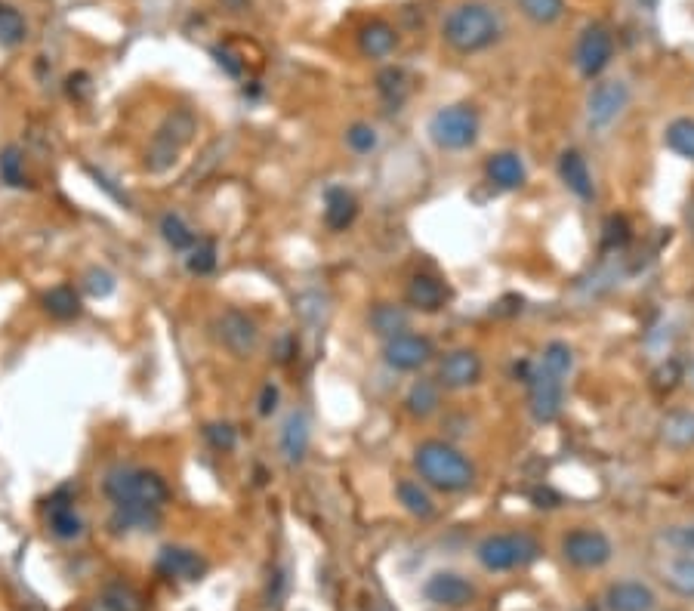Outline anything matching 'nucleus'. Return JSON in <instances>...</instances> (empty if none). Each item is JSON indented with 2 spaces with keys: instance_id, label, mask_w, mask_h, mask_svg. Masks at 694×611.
Instances as JSON below:
<instances>
[{
  "instance_id": "f257e3e1",
  "label": "nucleus",
  "mask_w": 694,
  "mask_h": 611,
  "mask_svg": "<svg viewBox=\"0 0 694 611\" xmlns=\"http://www.w3.org/2000/svg\"><path fill=\"white\" fill-rule=\"evenodd\" d=\"M414 466L426 485L448 491V494L466 491L476 482V466H472L457 448L438 442V439H429L414 451Z\"/></svg>"
},
{
  "instance_id": "f03ea898",
  "label": "nucleus",
  "mask_w": 694,
  "mask_h": 611,
  "mask_svg": "<svg viewBox=\"0 0 694 611\" xmlns=\"http://www.w3.org/2000/svg\"><path fill=\"white\" fill-rule=\"evenodd\" d=\"M442 38L457 53H482L500 41V16L488 4H460L445 16Z\"/></svg>"
},
{
  "instance_id": "7ed1b4c3",
  "label": "nucleus",
  "mask_w": 694,
  "mask_h": 611,
  "mask_svg": "<svg viewBox=\"0 0 694 611\" xmlns=\"http://www.w3.org/2000/svg\"><path fill=\"white\" fill-rule=\"evenodd\" d=\"M105 497L115 507H145V510H161L170 500V488L161 473L142 470V466H115L102 482Z\"/></svg>"
},
{
  "instance_id": "20e7f679",
  "label": "nucleus",
  "mask_w": 694,
  "mask_h": 611,
  "mask_svg": "<svg viewBox=\"0 0 694 611\" xmlns=\"http://www.w3.org/2000/svg\"><path fill=\"white\" fill-rule=\"evenodd\" d=\"M195 133H198V118H195V112H189V109H173V112L161 121V127L155 130V136H152V142H149V149H145V161H142L145 170H149V173H167V170L179 161L182 149L189 146Z\"/></svg>"
},
{
  "instance_id": "39448f33",
  "label": "nucleus",
  "mask_w": 694,
  "mask_h": 611,
  "mask_svg": "<svg viewBox=\"0 0 694 611\" xmlns=\"http://www.w3.org/2000/svg\"><path fill=\"white\" fill-rule=\"evenodd\" d=\"M429 139L445 152H463L479 139V112L466 102H454L429 118Z\"/></svg>"
},
{
  "instance_id": "423d86ee",
  "label": "nucleus",
  "mask_w": 694,
  "mask_h": 611,
  "mask_svg": "<svg viewBox=\"0 0 694 611\" xmlns=\"http://www.w3.org/2000/svg\"><path fill=\"white\" fill-rule=\"evenodd\" d=\"M540 556V544L531 534H488L485 541L476 547V559L488 571H509V568H522L531 565Z\"/></svg>"
},
{
  "instance_id": "0eeeda50",
  "label": "nucleus",
  "mask_w": 694,
  "mask_h": 611,
  "mask_svg": "<svg viewBox=\"0 0 694 611\" xmlns=\"http://www.w3.org/2000/svg\"><path fill=\"white\" fill-rule=\"evenodd\" d=\"M528 408L531 417L537 423H556L565 405V377L546 371V368H534L528 374Z\"/></svg>"
},
{
  "instance_id": "6e6552de",
  "label": "nucleus",
  "mask_w": 694,
  "mask_h": 611,
  "mask_svg": "<svg viewBox=\"0 0 694 611\" xmlns=\"http://www.w3.org/2000/svg\"><path fill=\"white\" fill-rule=\"evenodd\" d=\"M216 334L219 343H223L235 358H250L260 346V328L247 312L241 309H226L223 315L216 318Z\"/></svg>"
},
{
  "instance_id": "1a4fd4ad",
  "label": "nucleus",
  "mask_w": 694,
  "mask_h": 611,
  "mask_svg": "<svg viewBox=\"0 0 694 611\" xmlns=\"http://www.w3.org/2000/svg\"><path fill=\"white\" fill-rule=\"evenodd\" d=\"M614 56V38H611V31L605 25H590V28H583L580 34V41H577V53H574V62L580 68V75L583 78H599L602 71L608 68Z\"/></svg>"
},
{
  "instance_id": "9d476101",
  "label": "nucleus",
  "mask_w": 694,
  "mask_h": 611,
  "mask_svg": "<svg viewBox=\"0 0 694 611\" xmlns=\"http://www.w3.org/2000/svg\"><path fill=\"white\" fill-rule=\"evenodd\" d=\"M562 556L574 568H602L611 559V541L596 528H577V531L565 534Z\"/></svg>"
},
{
  "instance_id": "9b49d317",
  "label": "nucleus",
  "mask_w": 694,
  "mask_h": 611,
  "mask_svg": "<svg viewBox=\"0 0 694 611\" xmlns=\"http://www.w3.org/2000/svg\"><path fill=\"white\" fill-rule=\"evenodd\" d=\"M630 102V87L624 81H602L593 87L590 99H587V118H590V127L602 130L608 124L617 121V115L627 109Z\"/></svg>"
},
{
  "instance_id": "f8f14e48",
  "label": "nucleus",
  "mask_w": 694,
  "mask_h": 611,
  "mask_svg": "<svg viewBox=\"0 0 694 611\" xmlns=\"http://www.w3.org/2000/svg\"><path fill=\"white\" fill-rule=\"evenodd\" d=\"M383 358L386 365L395 368V371H417L423 368L429 358H432V343L420 334H395L386 340L383 346Z\"/></svg>"
},
{
  "instance_id": "ddd939ff",
  "label": "nucleus",
  "mask_w": 694,
  "mask_h": 611,
  "mask_svg": "<svg viewBox=\"0 0 694 611\" xmlns=\"http://www.w3.org/2000/svg\"><path fill=\"white\" fill-rule=\"evenodd\" d=\"M438 386L445 389H469L482 380V358L472 349H454L438 365Z\"/></svg>"
},
{
  "instance_id": "4468645a",
  "label": "nucleus",
  "mask_w": 694,
  "mask_h": 611,
  "mask_svg": "<svg viewBox=\"0 0 694 611\" xmlns=\"http://www.w3.org/2000/svg\"><path fill=\"white\" fill-rule=\"evenodd\" d=\"M47 525L59 537V541H75L84 534V522L75 510V491L59 488L47 500Z\"/></svg>"
},
{
  "instance_id": "2eb2a0df",
  "label": "nucleus",
  "mask_w": 694,
  "mask_h": 611,
  "mask_svg": "<svg viewBox=\"0 0 694 611\" xmlns=\"http://www.w3.org/2000/svg\"><path fill=\"white\" fill-rule=\"evenodd\" d=\"M426 599L442 605V608H463L469 605L472 599H476V587H472L466 578H460V574L454 571H435L432 578L426 581L423 587Z\"/></svg>"
},
{
  "instance_id": "dca6fc26",
  "label": "nucleus",
  "mask_w": 694,
  "mask_h": 611,
  "mask_svg": "<svg viewBox=\"0 0 694 611\" xmlns=\"http://www.w3.org/2000/svg\"><path fill=\"white\" fill-rule=\"evenodd\" d=\"M207 571V562L189 550V547H164L158 553V574H164V578L170 581H201Z\"/></svg>"
},
{
  "instance_id": "f3484780",
  "label": "nucleus",
  "mask_w": 694,
  "mask_h": 611,
  "mask_svg": "<svg viewBox=\"0 0 694 611\" xmlns=\"http://www.w3.org/2000/svg\"><path fill=\"white\" fill-rule=\"evenodd\" d=\"M309 420H306V414L303 411H294V414H287V420L281 423V439H278V445H281V454H284V460L290 463V466H297V463H303L306 460V454H309Z\"/></svg>"
},
{
  "instance_id": "a211bd4d",
  "label": "nucleus",
  "mask_w": 694,
  "mask_h": 611,
  "mask_svg": "<svg viewBox=\"0 0 694 611\" xmlns=\"http://www.w3.org/2000/svg\"><path fill=\"white\" fill-rule=\"evenodd\" d=\"M485 173L491 179V186L503 189V192H513V189H522L525 179H528V170H525V161L516 155V152H497L488 158L485 164Z\"/></svg>"
},
{
  "instance_id": "6ab92c4d",
  "label": "nucleus",
  "mask_w": 694,
  "mask_h": 611,
  "mask_svg": "<svg viewBox=\"0 0 694 611\" xmlns=\"http://www.w3.org/2000/svg\"><path fill=\"white\" fill-rule=\"evenodd\" d=\"M605 602L611 611H651L657 599L654 590L642 581H620L608 587Z\"/></svg>"
},
{
  "instance_id": "aec40b11",
  "label": "nucleus",
  "mask_w": 694,
  "mask_h": 611,
  "mask_svg": "<svg viewBox=\"0 0 694 611\" xmlns=\"http://www.w3.org/2000/svg\"><path fill=\"white\" fill-rule=\"evenodd\" d=\"M559 176H562V183H565L580 201H590V198L596 195L593 173H590V167H587V158H583L577 149L562 152V158H559Z\"/></svg>"
},
{
  "instance_id": "412c9836",
  "label": "nucleus",
  "mask_w": 694,
  "mask_h": 611,
  "mask_svg": "<svg viewBox=\"0 0 694 611\" xmlns=\"http://www.w3.org/2000/svg\"><path fill=\"white\" fill-rule=\"evenodd\" d=\"M358 217V201L352 192L331 186L324 192V223L331 232H346Z\"/></svg>"
},
{
  "instance_id": "4be33fe9",
  "label": "nucleus",
  "mask_w": 694,
  "mask_h": 611,
  "mask_svg": "<svg viewBox=\"0 0 694 611\" xmlns=\"http://www.w3.org/2000/svg\"><path fill=\"white\" fill-rule=\"evenodd\" d=\"M408 303L420 312H438L445 303H448V287L438 281L435 275H414L411 284H408V291H405Z\"/></svg>"
},
{
  "instance_id": "5701e85b",
  "label": "nucleus",
  "mask_w": 694,
  "mask_h": 611,
  "mask_svg": "<svg viewBox=\"0 0 694 611\" xmlns=\"http://www.w3.org/2000/svg\"><path fill=\"white\" fill-rule=\"evenodd\" d=\"M395 44H398V34H395V28H392L389 22H383V19H374V22H368V25H364V28L358 31V50H361L364 56H371V59L389 56V53L395 50Z\"/></svg>"
},
{
  "instance_id": "b1692460",
  "label": "nucleus",
  "mask_w": 694,
  "mask_h": 611,
  "mask_svg": "<svg viewBox=\"0 0 694 611\" xmlns=\"http://www.w3.org/2000/svg\"><path fill=\"white\" fill-rule=\"evenodd\" d=\"M41 303H44L47 315L56 318V321H75V318L84 312L81 297H78V291H75L71 284H56V287H50Z\"/></svg>"
},
{
  "instance_id": "393cba45",
  "label": "nucleus",
  "mask_w": 694,
  "mask_h": 611,
  "mask_svg": "<svg viewBox=\"0 0 694 611\" xmlns=\"http://www.w3.org/2000/svg\"><path fill=\"white\" fill-rule=\"evenodd\" d=\"M405 405L414 417L426 420L438 411V405H442V386H438V380H414V386L408 389L405 395Z\"/></svg>"
},
{
  "instance_id": "a878e982",
  "label": "nucleus",
  "mask_w": 694,
  "mask_h": 611,
  "mask_svg": "<svg viewBox=\"0 0 694 611\" xmlns=\"http://www.w3.org/2000/svg\"><path fill=\"white\" fill-rule=\"evenodd\" d=\"M161 522V510H145V507H115L112 516V531L127 534V531H155Z\"/></svg>"
},
{
  "instance_id": "bb28decb",
  "label": "nucleus",
  "mask_w": 694,
  "mask_h": 611,
  "mask_svg": "<svg viewBox=\"0 0 694 611\" xmlns=\"http://www.w3.org/2000/svg\"><path fill=\"white\" fill-rule=\"evenodd\" d=\"M661 439L673 451H688L694 448V411L670 414L661 426Z\"/></svg>"
},
{
  "instance_id": "cd10ccee",
  "label": "nucleus",
  "mask_w": 694,
  "mask_h": 611,
  "mask_svg": "<svg viewBox=\"0 0 694 611\" xmlns=\"http://www.w3.org/2000/svg\"><path fill=\"white\" fill-rule=\"evenodd\" d=\"M371 328L383 340H389L395 334H405L408 331V312L401 306H392V303H377L371 309Z\"/></svg>"
},
{
  "instance_id": "c85d7f7f",
  "label": "nucleus",
  "mask_w": 694,
  "mask_h": 611,
  "mask_svg": "<svg viewBox=\"0 0 694 611\" xmlns=\"http://www.w3.org/2000/svg\"><path fill=\"white\" fill-rule=\"evenodd\" d=\"M102 608L105 611H145V599L136 587L124 584V581H115L108 584L99 596Z\"/></svg>"
},
{
  "instance_id": "c756f323",
  "label": "nucleus",
  "mask_w": 694,
  "mask_h": 611,
  "mask_svg": "<svg viewBox=\"0 0 694 611\" xmlns=\"http://www.w3.org/2000/svg\"><path fill=\"white\" fill-rule=\"evenodd\" d=\"M0 183L10 189H28V173H25V155L19 146L0 149Z\"/></svg>"
},
{
  "instance_id": "7c9ffc66",
  "label": "nucleus",
  "mask_w": 694,
  "mask_h": 611,
  "mask_svg": "<svg viewBox=\"0 0 694 611\" xmlns=\"http://www.w3.org/2000/svg\"><path fill=\"white\" fill-rule=\"evenodd\" d=\"M395 494H398V503L405 507L408 513L420 516V519H429L432 516V497L420 488V482H408V479H401L395 485Z\"/></svg>"
},
{
  "instance_id": "2f4dec72",
  "label": "nucleus",
  "mask_w": 694,
  "mask_h": 611,
  "mask_svg": "<svg viewBox=\"0 0 694 611\" xmlns=\"http://www.w3.org/2000/svg\"><path fill=\"white\" fill-rule=\"evenodd\" d=\"M667 149L685 161L694 164V121L691 118H676L670 127H667Z\"/></svg>"
},
{
  "instance_id": "473e14b6",
  "label": "nucleus",
  "mask_w": 694,
  "mask_h": 611,
  "mask_svg": "<svg viewBox=\"0 0 694 611\" xmlns=\"http://www.w3.org/2000/svg\"><path fill=\"white\" fill-rule=\"evenodd\" d=\"M25 38H28L25 16L10 4H0V47H19Z\"/></svg>"
},
{
  "instance_id": "72a5a7b5",
  "label": "nucleus",
  "mask_w": 694,
  "mask_h": 611,
  "mask_svg": "<svg viewBox=\"0 0 694 611\" xmlns=\"http://www.w3.org/2000/svg\"><path fill=\"white\" fill-rule=\"evenodd\" d=\"M161 238L173 250H192L195 241H198L195 232L186 226V220H182L179 213H164V217H161Z\"/></svg>"
},
{
  "instance_id": "f704fd0d",
  "label": "nucleus",
  "mask_w": 694,
  "mask_h": 611,
  "mask_svg": "<svg viewBox=\"0 0 694 611\" xmlns=\"http://www.w3.org/2000/svg\"><path fill=\"white\" fill-rule=\"evenodd\" d=\"M540 368H546V371H553V374H559V377L568 380V374L574 371V349L568 343H562V340H553L550 346L543 349V355H540Z\"/></svg>"
},
{
  "instance_id": "c9c22d12",
  "label": "nucleus",
  "mask_w": 694,
  "mask_h": 611,
  "mask_svg": "<svg viewBox=\"0 0 694 611\" xmlns=\"http://www.w3.org/2000/svg\"><path fill=\"white\" fill-rule=\"evenodd\" d=\"M377 90L389 105H401L408 96V75L401 68H383L377 75Z\"/></svg>"
},
{
  "instance_id": "e433bc0d",
  "label": "nucleus",
  "mask_w": 694,
  "mask_h": 611,
  "mask_svg": "<svg viewBox=\"0 0 694 611\" xmlns=\"http://www.w3.org/2000/svg\"><path fill=\"white\" fill-rule=\"evenodd\" d=\"M519 10L534 25H553L565 13V0H519Z\"/></svg>"
},
{
  "instance_id": "4c0bfd02",
  "label": "nucleus",
  "mask_w": 694,
  "mask_h": 611,
  "mask_svg": "<svg viewBox=\"0 0 694 611\" xmlns=\"http://www.w3.org/2000/svg\"><path fill=\"white\" fill-rule=\"evenodd\" d=\"M676 593L682 596H694V559L691 556H682L676 562L667 565V578H664Z\"/></svg>"
},
{
  "instance_id": "58836bf2",
  "label": "nucleus",
  "mask_w": 694,
  "mask_h": 611,
  "mask_svg": "<svg viewBox=\"0 0 694 611\" xmlns=\"http://www.w3.org/2000/svg\"><path fill=\"white\" fill-rule=\"evenodd\" d=\"M186 266H189L192 275H210L216 269V244L210 238L195 241V247L189 250V257H186Z\"/></svg>"
},
{
  "instance_id": "ea45409f",
  "label": "nucleus",
  "mask_w": 694,
  "mask_h": 611,
  "mask_svg": "<svg viewBox=\"0 0 694 611\" xmlns=\"http://www.w3.org/2000/svg\"><path fill=\"white\" fill-rule=\"evenodd\" d=\"M204 439L213 451H235L238 445V429L232 423H223V420H216V423H207L204 426Z\"/></svg>"
},
{
  "instance_id": "a19ab883",
  "label": "nucleus",
  "mask_w": 694,
  "mask_h": 611,
  "mask_svg": "<svg viewBox=\"0 0 694 611\" xmlns=\"http://www.w3.org/2000/svg\"><path fill=\"white\" fill-rule=\"evenodd\" d=\"M346 142H349V149L358 152V155H371L377 149V130L371 124H352L346 130Z\"/></svg>"
},
{
  "instance_id": "79ce46f5",
  "label": "nucleus",
  "mask_w": 694,
  "mask_h": 611,
  "mask_svg": "<svg viewBox=\"0 0 694 611\" xmlns=\"http://www.w3.org/2000/svg\"><path fill=\"white\" fill-rule=\"evenodd\" d=\"M84 291H87L90 297H96V300L108 297V294L115 291V275L105 272V269H90V272L84 275Z\"/></svg>"
},
{
  "instance_id": "37998d69",
  "label": "nucleus",
  "mask_w": 694,
  "mask_h": 611,
  "mask_svg": "<svg viewBox=\"0 0 694 611\" xmlns=\"http://www.w3.org/2000/svg\"><path fill=\"white\" fill-rule=\"evenodd\" d=\"M630 232H633V229H630L627 217H608V223H605V247H608V250L624 247V244L633 238Z\"/></svg>"
},
{
  "instance_id": "c03bdc74",
  "label": "nucleus",
  "mask_w": 694,
  "mask_h": 611,
  "mask_svg": "<svg viewBox=\"0 0 694 611\" xmlns=\"http://www.w3.org/2000/svg\"><path fill=\"white\" fill-rule=\"evenodd\" d=\"M65 93L75 102H84L93 93V78L87 75V71H75V75L65 78Z\"/></svg>"
},
{
  "instance_id": "a18cd8bd",
  "label": "nucleus",
  "mask_w": 694,
  "mask_h": 611,
  "mask_svg": "<svg viewBox=\"0 0 694 611\" xmlns=\"http://www.w3.org/2000/svg\"><path fill=\"white\" fill-rule=\"evenodd\" d=\"M679 377H682V365L676 362V358H670V362H664L661 368L654 371V386L657 389H673L676 383H679Z\"/></svg>"
},
{
  "instance_id": "49530a36",
  "label": "nucleus",
  "mask_w": 694,
  "mask_h": 611,
  "mask_svg": "<svg viewBox=\"0 0 694 611\" xmlns=\"http://www.w3.org/2000/svg\"><path fill=\"white\" fill-rule=\"evenodd\" d=\"M213 56H216V65L223 68L229 78H241V75H244V62H241V56H235L229 47H216V50H213Z\"/></svg>"
},
{
  "instance_id": "de8ad7c7",
  "label": "nucleus",
  "mask_w": 694,
  "mask_h": 611,
  "mask_svg": "<svg viewBox=\"0 0 694 611\" xmlns=\"http://www.w3.org/2000/svg\"><path fill=\"white\" fill-rule=\"evenodd\" d=\"M278 399H281L278 386H275V383H266V386H263V392H260V402H257L260 417H272V414L278 411Z\"/></svg>"
},
{
  "instance_id": "09e8293b",
  "label": "nucleus",
  "mask_w": 694,
  "mask_h": 611,
  "mask_svg": "<svg viewBox=\"0 0 694 611\" xmlns=\"http://www.w3.org/2000/svg\"><path fill=\"white\" fill-rule=\"evenodd\" d=\"M667 541L673 547H679L682 553H694V525H682V528H673L667 534Z\"/></svg>"
},
{
  "instance_id": "8fccbe9b",
  "label": "nucleus",
  "mask_w": 694,
  "mask_h": 611,
  "mask_svg": "<svg viewBox=\"0 0 694 611\" xmlns=\"http://www.w3.org/2000/svg\"><path fill=\"white\" fill-rule=\"evenodd\" d=\"M294 355H297V340L290 337V334H284V337L278 340V346H275V362H278V365H287Z\"/></svg>"
},
{
  "instance_id": "3c124183",
  "label": "nucleus",
  "mask_w": 694,
  "mask_h": 611,
  "mask_svg": "<svg viewBox=\"0 0 694 611\" xmlns=\"http://www.w3.org/2000/svg\"><path fill=\"white\" fill-rule=\"evenodd\" d=\"M90 176H93V179H96V186H99V189H105V192H108V195H112V198H115V201H121V204H124V207H130V201H127V195H124V192H121V189H115V186H112V183H108V179H105V176H102V173H96V170H90Z\"/></svg>"
},
{
  "instance_id": "603ef678",
  "label": "nucleus",
  "mask_w": 694,
  "mask_h": 611,
  "mask_svg": "<svg viewBox=\"0 0 694 611\" xmlns=\"http://www.w3.org/2000/svg\"><path fill=\"white\" fill-rule=\"evenodd\" d=\"M534 503L537 507H559V494H553L550 488H540L534 491Z\"/></svg>"
},
{
  "instance_id": "864d4df0",
  "label": "nucleus",
  "mask_w": 694,
  "mask_h": 611,
  "mask_svg": "<svg viewBox=\"0 0 694 611\" xmlns=\"http://www.w3.org/2000/svg\"><path fill=\"white\" fill-rule=\"evenodd\" d=\"M281 584H284V581H281V574H275V587H281ZM269 599H272V602H275V599H278V590H275V593H272V596H269Z\"/></svg>"
},
{
  "instance_id": "5fc2aeb1",
  "label": "nucleus",
  "mask_w": 694,
  "mask_h": 611,
  "mask_svg": "<svg viewBox=\"0 0 694 611\" xmlns=\"http://www.w3.org/2000/svg\"><path fill=\"white\" fill-rule=\"evenodd\" d=\"M642 7H648V10H654V7H657V0H642Z\"/></svg>"
},
{
  "instance_id": "6e6d98bb",
  "label": "nucleus",
  "mask_w": 694,
  "mask_h": 611,
  "mask_svg": "<svg viewBox=\"0 0 694 611\" xmlns=\"http://www.w3.org/2000/svg\"><path fill=\"white\" fill-rule=\"evenodd\" d=\"M688 226H691V232H694V207L688 210Z\"/></svg>"
}]
</instances>
